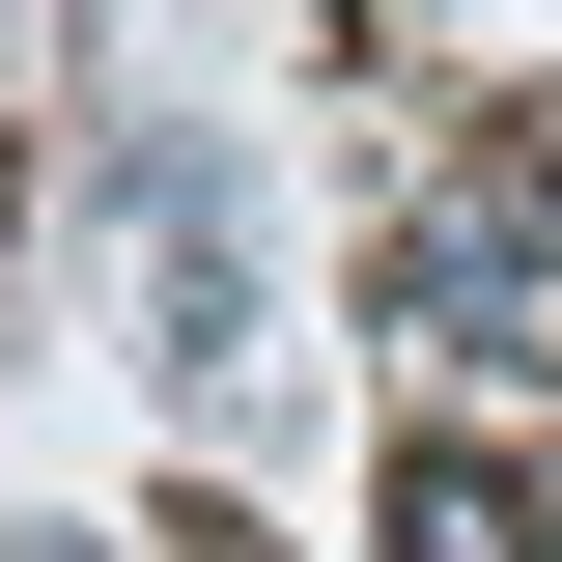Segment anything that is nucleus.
<instances>
[{"mask_svg":"<svg viewBox=\"0 0 562 562\" xmlns=\"http://www.w3.org/2000/svg\"><path fill=\"white\" fill-rule=\"evenodd\" d=\"M394 562H535V479L506 450H394Z\"/></svg>","mask_w":562,"mask_h":562,"instance_id":"2","label":"nucleus"},{"mask_svg":"<svg viewBox=\"0 0 562 562\" xmlns=\"http://www.w3.org/2000/svg\"><path fill=\"white\" fill-rule=\"evenodd\" d=\"M169 562H254V535H169Z\"/></svg>","mask_w":562,"mask_h":562,"instance_id":"4","label":"nucleus"},{"mask_svg":"<svg viewBox=\"0 0 562 562\" xmlns=\"http://www.w3.org/2000/svg\"><path fill=\"white\" fill-rule=\"evenodd\" d=\"M450 225H506V254H562V85H506V113H479V198H450Z\"/></svg>","mask_w":562,"mask_h":562,"instance_id":"3","label":"nucleus"},{"mask_svg":"<svg viewBox=\"0 0 562 562\" xmlns=\"http://www.w3.org/2000/svg\"><path fill=\"white\" fill-rule=\"evenodd\" d=\"M140 254H169V338H140V366H254V281H225V198H198V169H140Z\"/></svg>","mask_w":562,"mask_h":562,"instance_id":"1","label":"nucleus"}]
</instances>
